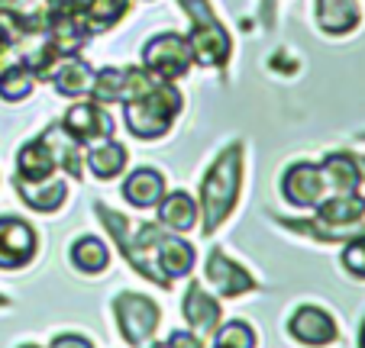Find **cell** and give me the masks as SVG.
Wrapping results in <instances>:
<instances>
[{"instance_id": "6da1fadb", "label": "cell", "mask_w": 365, "mask_h": 348, "mask_svg": "<svg viewBox=\"0 0 365 348\" xmlns=\"http://www.w3.org/2000/svg\"><path fill=\"white\" fill-rule=\"evenodd\" d=\"M242 184V145L233 142L217 155V162L207 168L204 181H200V216H204V236L217 232L227 216L233 213L236 197H240Z\"/></svg>"}, {"instance_id": "7a4b0ae2", "label": "cell", "mask_w": 365, "mask_h": 348, "mask_svg": "<svg viewBox=\"0 0 365 348\" xmlns=\"http://www.w3.org/2000/svg\"><path fill=\"white\" fill-rule=\"evenodd\" d=\"M185 107V97L175 88L172 81H159L152 90H145L143 97L123 103V116H126V130L136 139L149 142V139H159L172 130V120L181 113Z\"/></svg>"}, {"instance_id": "3957f363", "label": "cell", "mask_w": 365, "mask_h": 348, "mask_svg": "<svg viewBox=\"0 0 365 348\" xmlns=\"http://www.w3.org/2000/svg\"><path fill=\"white\" fill-rule=\"evenodd\" d=\"M181 10H185L187 23V46H191L194 62L200 68H223L230 62V52H233V39L223 29V23L214 16L210 10V0H178Z\"/></svg>"}, {"instance_id": "277c9868", "label": "cell", "mask_w": 365, "mask_h": 348, "mask_svg": "<svg viewBox=\"0 0 365 348\" xmlns=\"http://www.w3.org/2000/svg\"><path fill=\"white\" fill-rule=\"evenodd\" d=\"M191 46L181 33H159L143 46V68L159 81H178L191 71Z\"/></svg>"}, {"instance_id": "5b68a950", "label": "cell", "mask_w": 365, "mask_h": 348, "mask_svg": "<svg viewBox=\"0 0 365 348\" xmlns=\"http://www.w3.org/2000/svg\"><path fill=\"white\" fill-rule=\"evenodd\" d=\"M113 313H117V326L123 332L126 345H133V348L149 345L162 320V310L145 294H120L113 300Z\"/></svg>"}, {"instance_id": "8992f818", "label": "cell", "mask_w": 365, "mask_h": 348, "mask_svg": "<svg viewBox=\"0 0 365 348\" xmlns=\"http://www.w3.org/2000/svg\"><path fill=\"white\" fill-rule=\"evenodd\" d=\"M159 84V78L149 75L145 68H101L94 71V88L91 97L97 103H130L136 97H143L145 90H152Z\"/></svg>"}, {"instance_id": "52a82bcc", "label": "cell", "mask_w": 365, "mask_h": 348, "mask_svg": "<svg viewBox=\"0 0 365 348\" xmlns=\"http://www.w3.org/2000/svg\"><path fill=\"white\" fill-rule=\"evenodd\" d=\"M282 194L288 204L301 206V210H314L324 197H330V187H327V178H324V171H320V164L297 162L284 171Z\"/></svg>"}, {"instance_id": "ba28073f", "label": "cell", "mask_w": 365, "mask_h": 348, "mask_svg": "<svg viewBox=\"0 0 365 348\" xmlns=\"http://www.w3.org/2000/svg\"><path fill=\"white\" fill-rule=\"evenodd\" d=\"M204 274H207V280H210V287H214L223 300H233V297H242V294H249V290L259 287L252 274H249L242 265H236L223 248H210Z\"/></svg>"}, {"instance_id": "9c48e42d", "label": "cell", "mask_w": 365, "mask_h": 348, "mask_svg": "<svg viewBox=\"0 0 365 348\" xmlns=\"http://www.w3.org/2000/svg\"><path fill=\"white\" fill-rule=\"evenodd\" d=\"M36 255V232L20 216H0V268L16 271Z\"/></svg>"}, {"instance_id": "30bf717a", "label": "cell", "mask_w": 365, "mask_h": 348, "mask_svg": "<svg viewBox=\"0 0 365 348\" xmlns=\"http://www.w3.org/2000/svg\"><path fill=\"white\" fill-rule=\"evenodd\" d=\"M288 332L307 348H327L339 342V326L327 310L320 307H301L288 320Z\"/></svg>"}, {"instance_id": "8fae6325", "label": "cell", "mask_w": 365, "mask_h": 348, "mask_svg": "<svg viewBox=\"0 0 365 348\" xmlns=\"http://www.w3.org/2000/svg\"><path fill=\"white\" fill-rule=\"evenodd\" d=\"M62 126H65V130H68L81 145L113 136V116H110V110H103V103H97V100H91V103H75V107L65 113Z\"/></svg>"}, {"instance_id": "7c38bea8", "label": "cell", "mask_w": 365, "mask_h": 348, "mask_svg": "<svg viewBox=\"0 0 365 348\" xmlns=\"http://www.w3.org/2000/svg\"><path fill=\"white\" fill-rule=\"evenodd\" d=\"M314 20L320 33L343 39L362 26V4L359 0H314Z\"/></svg>"}, {"instance_id": "4fadbf2b", "label": "cell", "mask_w": 365, "mask_h": 348, "mask_svg": "<svg viewBox=\"0 0 365 348\" xmlns=\"http://www.w3.org/2000/svg\"><path fill=\"white\" fill-rule=\"evenodd\" d=\"M36 88V75L26 65L20 48H4L0 52V97L7 103H20L33 94Z\"/></svg>"}, {"instance_id": "5bb4252c", "label": "cell", "mask_w": 365, "mask_h": 348, "mask_svg": "<svg viewBox=\"0 0 365 348\" xmlns=\"http://www.w3.org/2000/svg\"><path fill=\"white\" fill-rule=\"evenodd\" d=\"M181 313H185L187 326H191L197 335H214L217 326H220V320H223L220 303L200 287V280H191V284H187L185 300H181Z\"/></svg>"}, {"instance_id": "9a60e30c", "label": "cell", "mask_w": 365, "mask_h": 348, "mask_svg": "<svg viewBox=\"0 0 365 348\" xmlns=\"http://www.w3.org/2000/svg\"><path fill=\"white\" fill-rule=\"evenodd\" d=\"M42 139H46L48 152H52V158H56V168L68 171L71 178L81 181L84 178V152H81V142H78L75 136H71L68 130H65L62 123L56 126H46V132H42Z\"/></svg>"}, {"instance_id": "2e32d148", "label": "cell", "mask_w": 365, "mask_h": 348, "mask_svg": "<svg viewBox=\"0 0 365 348\" xmlns=\"http://www.w3.org/2000/svg\"><path fill=\"white\" fill-rule=\"evenodd\" d=\"M320 171H324L330 194H356L362 187V168L352 152H330L320 162Z\"/></svg>"}, {"instance_id": "e0dca14e", "label": "cell", "mask_w": 365, "mask_h": 348, "mask_svg": "<svg viewBox=\"0 0 365 348\" xmlns=\"http://www.w3.org/2000/svg\"><path fill=\"white\" fill-rule=\"evenodd\" d=\"M123 197L130 200L136 210H152L159 206V200L165 197V178L155 168H139L123 181Z\"/></svg>"}, {"instance_id": "ac0fdd59", "label": "cell", "mask_w": 365, "mask_h": 348, "mask_svg": "<svg viewBox=\"0 0 365 348\" xmlns=\"http://www.w3.org/2000/svg\"><path fill=\"white\" fill-rule=\"evenodd\" d=\"M48 81H52L56 94H62V97H84L94 88V68L71 55V58H62V62L56 65V71H52Z\"/></svg>"}, {"instance_id": "d6986e66", "label": "cell", "mask_w": 365, "mask_h": 348, "mask_svg": "<svg viewBox=\"0 0 365 348\" xmlns=\"http://www.w3.org/2000/svg\"><path fill=\"white\" fill-rule=\"evenodd\" d=\"M16 194L23 197V204L29 206V210L36 213H52L58 210V206L65 204V194H68V187H65V181H56V178H46V181H14Z\"/></svg>"}, {"instance_id": "ffe728a7", "label": "cell", "mask_w": 365, "mask_h": 348, "mask_svg": "<svg viewBox=\"0 0 365 348\" xmlns=\"http://www.w3.org/2000/svg\"><path fill=\"white\" fill-rule=\"evenodd\" d=\"M155 268H159L168 280L191 274V268H194V246H187L185 239L168 236V232H165V236L159 239V248H155Z\"/></svg>"}, {"instance_id": "44dd1931", "label": "cell", "mask_w": 365, "mask_h": 348, "mask_svg": "<svg viewBox=\"0 0 365 348\" xmlns=\"http://www.w3.org/2000/svg\"><path fill=\"white\" fill-rule=\"evenodd\" d=\"M52 171H56V158H52L42 136L20 149V155H16V178L20 181H46L52 178Z\"/></svg>"}, {"instance_id": "7402d4cb", "label": "cell", "mask_w": 365, "mask_h": 348, "mask_svg": "<svg viewBox=\"0 0 365 348\" xmlns=\"http://www.w3.org/2000/svg\"><path fill=\"white\" fill-rule=\"evenodd\" d=\"M159 219L165 229L187 232V229H194V223H197V204H194V197L187 191L165 194V197L159 200Z\"/></svg>"}, {"instance_id": "603a6c76", "label": "cell", "mask_w": 365, "mask_h": 348, "mask_svg": "<svg viewBox=\"0 0 365 348\" xmlns=\"http://www.w3.org/2000/svg\"><path fill=\"white\" fill-rule=\"evenodd\" d=\"M126 149L120 142H107V139H103L101 145H94V149L88 152V155H84V164H88V171H94L97 178L101 181H110V178H117L120 171L126 168Z\"/></svg>"}, {"instance_id": "cb8c5ba5", "label": "cell", "mask_w": 365, "mask_h": 348, "mask_svg": "<svg viewBox=\"0 0 365 348\" xmlns=\"http://www.w3.org/2000/svg\"><path fill=\"white\" fill-rule=\"evenodd\" d=\"M71 265L84 274H101L103 268L110 265V248L103 246L94 236H81V239L71 242Z\"/></svg>"}, {"instance_id": "d4e9b609", "label": "cell", "mask_w": 365, "mask_h": 348, "mask_svg": "<svg viewBox=\"0 0 365 348\" xmlns=\"http://www.w3.org/2000/svg\"><path fill=\"white\" fill-rule=\"evenodd\" d=\"M126 10H130V0H94L88 7V14L81 16V23L88 26V33H107V29H113L120 20L126 16Z\"/></svg>"}, {"instance_id": "484cf974", "label": "cell", "mask_w": 365, "mask_h": 348, "mask_svg": "<svg viewBox=\"0 0 365 348\" xmlns=\"http://www.w3.org/2000/svg\"><path fill=\"white\" fill-rule=\"evenodd\" d=\"M214 348H255V332L246 322L233 320V322H227V326H217Z\"/></svg>"}, {"instance_id": "4316f807", "label": "cell", "mask_w": 365, "mask_h": 348, "mask_svg": "<svg viewBox=\"0 0 365 348\" xmlns=\"http://www.w3.org/2000/svg\"><path fill=\"white\" fill-rule=\"evenodd\" d=\"M339 261H343V268L352 274V278L365 280V232H359V236H352V239L343 242Z\"/></svg>"}, {"instance_id": "83f0119b", "label": "cell", "mask_w": 365, "mask_h": 348, "mask_svg": "<svg viewBox=\"0 0 365 348\" xmlns=\"http://www.w3.org/2000/svg\"><path fill=\"white\" fill-rule=\"evenodd\" d=\"M94 0H46V10L48 14H68V16H78L81 20L88 14V7Z\"/></svg>"}, {"instance_id": "f1b7e54d", "label": "cell", "mask_w": 365, "mask_h": 348, "mask_svg": "<svg viewBox=\"0 0 365 348\" xmlns=\"http://www.w3.org/2000/svg\"><path fill=\"white\" fill-rule=\"evenodd\" d=\"M168 348H204L197 332H172L168 335Z\"/></svg>"}, {"instance_id": "f546056e", "label": "cell", "mask_w": 365, "mask_h": 348, "mask_svg": "<svg viewBox=\"0 0 365 348\" xmlns=\"http://www.w3.org/2000/svg\"><path fill=\"white\" fill-rule=\"evenodd\" d=\"M0 7H14L23 14H36V10H46V0H0Z\"/></svg>"}, {"instance_id": "4dcf8cb0", "label": "cell", "mask_w": 365, "mask_h": 348, "mask_svg": "<svg viewBox=\"0 0 365 348\" xmlns=\"http://www.w3.org/2000/svg\"><path fill=\"white\" fill-rule=\"evenodd\" d=\"M52 348H94L88 339H81V335H56L52 339Z\"/></svg>"}, {"instance_id": "1f68e13d", "label": "cell", "mask_w": 365, "mask_h": 348, "mask_svg": "<svg viewBox=\"0 0 365 348\" xmlns=\"http://www.w3.org/2000/svg\"><path fill=\"white\" fill-rule=\"evenodd\" d=\"M275 14H278V0H262V26L265 29L275 26Z\"/></svg>"}, {"instance_id": "d6a6232c", "label": "cell", "mask_w": 365, "mask_h": 348, "mask_svg": "<svg viewBox=\"0 0 365 348\" xmlns=\"http://www.w3.org/2000/svg\"><path fill=\"white\" fill-rule=\"evenodd\" d=\"M359 348H365V320H362V329H359Z\"/></svg>"}, {"instance_id": "836d02e7", "label": "cell", "mask_w": 365, "mask_h": 348, "mask_svg": "<svg viewBox=\"0 0 365 348\" xmlns=\"http://www.w3.org/2000/svg\"><path fill=\"white\" fill-rule=\"evenodd\" d=\"M4 48H14V46H10V42H7V36L0 33V52H4Z\"/></svg>"}, {"instance_id": "e575fe53", "label": "cell", "mask_w": 365, "mask_h": 348, "mask_svg": "<svg viewBox=\"0 0 365 348\" xmlns=\"http://www.w3.org/2000/svg\"><path fill=\"white\" fill-rule=\"evenodd\" d=\"M359 158V168H362V181H365V155H356Z\"/></svg>"}, {"instance_id": "d590c367", "label": "cell", "mask_w": 365, "mask_h": 348, "mask_svg": "<svg viewBox=\"0 0 365 348\" xmlns=\"http://www.w3.org/2000/svg\"><path fill=\"white\" fill-rule=\"evenodd\" d=\"M0 307H7V300H4V294H0Z\"/></svg>"}, {"instance_id": "8d00e7d4", "label": "cell", "mask_w": 365, "mask_h": 348, "mask_svg": "<svg viewBox=\"0 0 365 348\" xmlns=\"http://www.w3.org/2000/svg\"><path fill=\"white\" fill-rule=\"evenodd\" d=\"M359 139H362V142H365V130H362V132H359Z\"/></svg>"}, {"instance_id": "74e56055", "label": "cell", "mask_w": 365, "mask_h": 348, "mask_svg": "<svg viewBox=\"0 0 365 348\" xmlns=\"http://www.w3.org/2000/svg\"><path fill=\"white\" fill-rule=\"evenodd\" d=\"M149 348H168V345H149Z\"/></svg>"}, {"instance_id": "f35d334b", "label": "cell", "mask_w": 365, "mask_h": 348, "mask_svg": "<svg viewBox=\"0 0 365 348\" xmlns=\"http://www.w3.org/2000/svg\"><path fill=\"white\" fill-rule=\"evenodd\" d=\"M20 348H39V345H20Z\"/></svg>"}]
</instances>
